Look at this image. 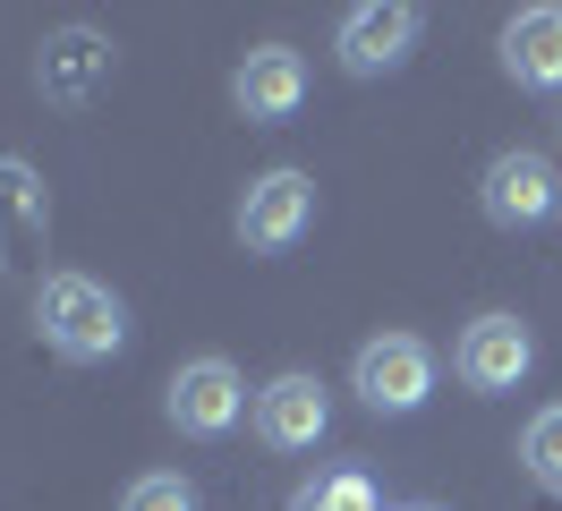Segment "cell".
Wrapping results in <instances>:
<instances>
[{
    "mask_svg": "<svg viewBox=\"0 0 562 511\" xmlns=\"http://www.w3.org/2000/svg\"><path fill=\"white\" fill-rule=\"evenodd\" d=\"M231 102H239V120H256V129L290 120V111L307 102V60H299L290 43H256V52L231 68Z\"/></svg>",
    "mask_w": 562,
    "mask_h": 511,
    "instance_id": "10",
    "label": "cell"
},
{
    "mask_svg": "<svg viewBox=\"0 0 562 511\" xmlns=\"http://www.w3.org/2000/svg\"><path fill=\"white\" fill-rule=\"evenodd\" d=\"M35 324L69 367H103V358L128 349V307H120V290L94 281V273H43Z\"/></svg>",
    "mask_w": 562,
    "mask_h": 511,
    "instance_id": "1",
    "label": "cell"
},
{
    "mask_svg": "<svg viewBox=\"0 0 562 511\" xmlns=\"http://www.w3.org/2000/svg\"><path fill=\"white\" fill-rule=\"evenodd\" d=\"M418 9L409 0H367V9H350L341 18V34H333V52H341V68L350 77H392V68L418 52Z\"/></svg>",
    "mask_w": 562,
    "mask_h": 511,
    "instance_id": "8",
    "label": "cell"
},
{
    "mask_svg": "<svg viewBox=\"0 0 562 511\" xmlns=\"http://www.w3.org/2000/svg\"><path fill=\"white\" fill-rule=\"evenodd\" d=\"M520 460H528V477H546V486H562V401L528 418V435H520Z\"/></svg>",
    "mask_w": 562,
    "mask_h": 511,
    "instance_id": "14",
    "label": "cell"
},
{
    "mask_svg": "<svg viewBox=\"0 0 562 511\" xmlns=\"http://www.w3.org/2000/svg\"><path fill=\"white\" fill-rule=\"evenodd\" d=\"M52 231V197L18 154H0V265H26Z\"/></svg>",
    "mask_w": 562,
    "mask_h": 511,
    "instance_id": "12",
    "label": "cell"
},
{
    "mask_svg": "<svg viewBox=\"0 0 562 511\" xmlns=\"http://www.w3.org/2000/svg\"><path fill=\"white\" fill-rule=\"evenodd\" d=\"M111 68H120L111 34L60 26V34H43V52H35V86H43V102H52V111H86V102L111 86Z\"/></svg>",
    "mask_w": 562,
    "mask_h": 511,
    "instance_id": "5",
    "label": "cell"
},
{
    "mask_svg": "<svg viewBox=\"0 0 562 511\" xmlns=\"http://www.w3.org/2000/svg\"><path fill=\"white\" fill-rule=\"evenodd\" d=\"M120 511H196V486L171 477V469H154V477H137V486L120 495Z\"/></svg>",
    "mask_w": 562,
    "mask_h": 511,
    "instance_id": "15",
    "label": "cell"
},
{
    "mask_svg": "<svg viewBox=\"0 0 562 511\" xmlns=\"http://www.w3.org/2000/svg\"><path fill=\"white\" fill-rule=\"evenodd\" d=\"M409 511H435V503H409Z\"/></svg>",
    "mask_w": 562,
    "mask_h": 511,
    "instance_id": "16",
    "label": "cell"
},
{
    "mask_svg": "<svg viewBox=\"0 0 562 511\" xmlns=\"http://www.w3.org/2000/svg\"><path fill=\"white\" fill-rule=\"evenodd\" d=\"M528 367H537V341H528V324L503 315V307H486V315L452 341V375L469 392H520Z\"/></svg>",
    "mask_w": 562,
    "mask_h": 511,
    "instance_id": "7",
    "label": "cell"
},
{
    "mask_svg": "<svg viewBox=\"0 0 562 511\" xmlns=\"http://www.w3.org/2000/svg\"><path fill=\"white\" fill-rule=\"evenodd\" d=\"M307 222H316V179L307 170H265V179H247L239 197V238L256 247V256H281V247H299L307 238Z\"/></svg>",
    "mask_w": 562,
    "mask_h": 511,
    "instance_id": "6",
    "label": "cell"
},
{
    "mask_svg": "<svg viewBox=\"0 0 562 511\" xmlns=\"http://www.w3.org/2000/svg\"><path fill=\"white\" fill-rule=\"evenodd\" d=\"M299 511H384V495H375L358 469H333V477H316V486L299 495Z\"/></svg>",
    "mask_w": 562,
    "mask_h": 511,
    "instance_id": "13",
    "label": "cell"
},
{
    "mask_svg": "<svg viewBox=\"0 0 562 511\" xmlns=\"http://www.w3.org/2000/svg\"><path fill=\"white\" fill-rule=\"evenodd\" d=\"M350 392L375 409V418H409V409L435 392V349H426L418 333H375L350 358Z\"/></svg>",
    "mask_w": 562,
    "mask_h": 511,
    "instance_id": "2",
    "label": "cell"
},
{
    "mask_svg": "<svg viewBox=\"0 0 562 511\" xmlns=\"http://www.w3.org/2000/svg\"><path fill=\"white\" fill-rule=\"evenodd\" d=\"M477 204H486L494 231H537L546 213H562V179L537 145H503L486 163V179H477Z\"/></svg>",
    "mask_w": 562,
    "mask_h": 511,
    "instance_id": "3",
    "label": "cell"
},
{
    "mask_svg": "<svg viewBox=\"0 0 562 511\" xmlns=\"http://www.w3.org/2000/svg\"><path fill=\"white\" fill-rule=\"evenodd\" d=\"M503 77L528 86V95H562V9L537 0L503 26Z\"/></svg>",
    "mask_w": 562,
    "mask_h": 511,
    "instance_id": "11",
    "label": "cell"
},
{
    "mask_svg": "<svg viewBox=\"0 0 562 511\" xmlns=\"http://www.w3.org/2000/svg\"><path fill=\"white\" fill-rule=\"evenodd\" d=\"M256 435L273 443V452H316L324 443V426H333V401H324V384L307 367H290V375H273L265 392H256Z\"/></svg>",
    "mask_w": 562,
    "mask_h": 511,
    "instance_id": "9",
    "label": "cell"
},
{
    "mask_svg": "<svg viewBox=\"0 0 562 511\" xmlns=\"http://www.w3.org/2000/svg\"><path fill=\"white\" fill-rule=\"evenodd\" d=\"M247 409H256V401H247V384H239L231 358H188V367L162 384V418H171L179 435H196V443L231 435Z\"/></svg>",
    "mask_w": 562,
    "mask_h": 511,
    "instance_id": "4",
    "label": "cell"
}]
</instances>
